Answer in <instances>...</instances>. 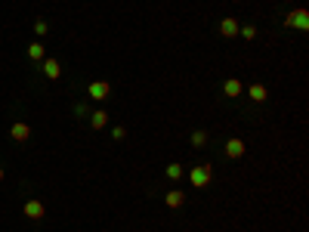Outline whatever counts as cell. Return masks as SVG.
<instances>
[{
	"label": "cell",
	"mask_w": 309,
	"mask_h": 232,
	"mask_svg": "<svg viewBox=\"0 0 309 232\" xmlns=\"http://www.w3.org/2000/svg\"><path fill=\"white\" fill-rule=\"evenodd\" d=\"M22 214L28 220H40L47 214V208H44V201H40V198H28V201H25V208H22Z\"/></svg>",
	"instance_id": "obj_3"
},
{
	"label": "cell",
	"mask_w": 309,
	"mask_h": 232,
	"mask_svg": "<svg viewBox=\"0 0 309 232\" xmlns=\"http://www.w3.org/2000/svg\"><path fill=\"white\" fill-rule=\"evenodd\" d=\"M182 177H186L182 164H167V180H173V183H177V180H182Z\"/></svg>",
	"instance_id": "obj_14"
},
{
	"label": "cell",
	"mask_w": 309,
	"mask_h": 232,
	"mask_svg": "<svg viewBox=\"0 0 309 232\" xmlns=\"http://www.w3.org/2000/svg\"><path fill=\"white\" fill-rule=\"evenodd\" d=\"M40 68H44V74H47L49 81H59L62 78V65L56 62V59H44V62H40Z\"/></svg>",
	"instance_id": "obj_8"
},
{
	"label": "cell",
	"mask_w": 309,
	"mask_h": 232,
	"mask_svg": "<svg viewBox=\"0 0 309 232\" xmlns=\"http://www.w3.org/2000/svg\"><path fill=\"white\" fill-rule=\"evenodd\" d=\"M108 93H112L108 81H93V84H90V90H87V96H90V99H96V102H102Z\"/></svg>",
	"instance_id": "obj_4"
},
{
	"label": "cell",
	"mask_w": 309,
	"mask_h": 232,
	"mask_svg": "<svg viewBox=\"0 0 309 232\" xmlns=\"http://www.w3.org/2000/svg\"><path fill=\"white\" fill-rule=\"evenodd\" d=\"M285 25L288 28H300V31H306L309 28V13L300 6V10H294V13H288V19H285Z\"/></svg>",
	"instance_id": "obj_2"
},
{
	"label": "cell",
	"mask_w": 309,
	"mask_h": 232,
	"mask_svg": "<svg viewBox=\"0 0 309 232\" xmlns=\"http://www.w3.org/2000/svg\"><path fill=\"white\" fill-rule=\"evenodd\" d=\"M223 93H226L229 99H235V96H241V81H238V78H229L226 84H223Z\"/></svg>",
	"instance_id": "obj_12"
},
{
	"label": "cell",
	"mask_w": 309,
	"mask_h": 232,
	"mask_svg": "<svg viewBox=\"0 0 309 232\" xmlns=\"http://www.w3.org/2000/svg\"><path fill=\"white\" fill-rule=\"evenodd\" d=\"M124 136H127V130H124V127H114V130H112V139H114V143L124 139Z\"/></svg>",
	"instance_id": "obj_18"
},
{
	"label": "cell",
	"mask_w": 309,
	"mask_h": 232,
	"mask_svg": "<svg viewBox=\"0 0 309 232\" xmlns=\"http://www.w3.org/2000/svg\"><path fill=\"white\" fill-rule=\"evenodd\" d=\"M10 136L16 139V143H28V139H31V127L25 121H16L13 127H10Z\"/></svg>",
	"instance_id": "obj_6"
},
{
	"label": "cell",
	"mask_w": 309,
	"mask_h": 232,
	"mask_svg": "<svg viewBox=\"0 0 309 232\" xmlns=\"http://www.w3.org/2000/svg\"><path fill=\"white\" fill-rule=\"evenodd\" d=\"M211 177H213L211 164H201V167H192L189 170V180H192V186H195V189H204L207 183H211Z\"/></svg>",
	"instance_id": "obj_1"
},
{
	"label": "cell",
	"mask_w": 309,
	"mask_h": 232,
	"mask_svg": "<svg viewBox=\"0 0 309 232\" xmlns=\"http://www.w3.org/2000/svg\"><path fill=\"white\" fill-rule=\"evenodd\" d=\"M238 34L244 37V40H254V37H257V28H254V25H241V28H238Z\"/></svg>",
	"instance_id": "obj_16"
},
{
	"label": "cell",
	"mask_w": 309,
	"mask_h": 232,
	"mask_svg": "<svg viewBox=\"0 0 309 232\" xmlns=\"http://www.w3.org/2000/svg\"><path fill=\"white\" fill-rule=\"evenodd\" d=\"M164 204L170 211H177V208H182V204H186V192H179V189H170V192L164 195Z\"/></svg>",
	"instance_id": "obj_7"
},
{
	"label": "cell",
	"mask_w": 309,
	"mask_h": 232,
	"mask_svg": "<svg viewBox=\"0 0 309 232\" xmlns=\"http://www.w3.org/2000/svg\"><path fill=\"white\" fill-rule=\"evenodd\" d=\"M0 180H3V167H0Z\"/></svg>",
	"instance_id": "obj_19"
},
{
	"label": "cell",
	"mask_w": 309,
	"mask_h": 232,
	"mask_svg": "<svg viewBox=\"0 0 309 232\" xmlns=\"http://www.w3.org/2000/svg\"><path fill=\"white\" fill-rule=\"evenodd\" d=\"M47 31H49V25H47L44 19H37V22H34V34H40V37H44Z\"/></svg>",
	"instance_id": "obj_17"
},
{
	"label": "cell",
	"mask_w": 309,
	"mask_h": 232,
	"mask_svg": "<svg viewBox=\"0 0 309 232\" xmlns=\"http://www.w3.org/2000/svg\"><path fill=\"white\" fill-rule=\"evenodd\" d=\"M238 28H241L238 19H223L220 22V34L223 37H238Z\"/></svg>",
	"instance_id": "obj_9"
},
{
	"label": "cell",
	"mask_w": 309,
	"mask_h": 232,
	"mask_svg": "<svg viewBox=\"0 0 309 232\" xmlns=\"http://www.w3.org/2000/svg\"><path fill=\"white\" fill-rule=\"evenodd\" d=\"M28 59L44 62V59H47V50H44V44H31V47H28Z\"/></svg>",
	"instance_id": "obj_13"
},
{
	"label": "cell",
	"mask_w": 309,
	"mask_h": 232,
	"mask_svg": "<svg viewBox=\"0 0 309 232\" xmlns=\"http://www.w3.org/2000/svg\"><path fill=\"white\" fill-rule=\"evenodd\" d=\"M244 152H247V146L241 143L238 136H232V139H226V158H232V161H238V158H241V155H244Z\"/></svg>",
	"instance_id": "obj_5"
},
{
	"label": "cell",
	"mask_w": 309,
	"mask_h": 232,
	"mask_svg": "<svg viewBox=\"0 0 309 232\" xmlns=\"http://www.w3.org/2000/svg\"><path fill=\"white\" fill-rule=\"evenodd\" d=\"M247 96L254 99V102H266V99H269V93H266L263 84H250V87H247Z\"/></svg>",
	"instance_id": "obj_10"
},
{
	"label": "cell",
	"mask_w": 309,
	"mask_h": 232,
	"mask_svg": "<svg viewBox=\"0 0 309 232\" xmlns=\"http://www.w3.org/2000/svg\"><path fill=\"white\" fill-rule=\"evenodd\" d=\"M192 146H195V149H204V146H207V130H192Z\"/></svg>",
	"instance_id": "obj_15"
},
{
	"label": "cell",
	"mask_w": 309,
	"mask_h": 232,
	"mask_svg": "<svg viewBox=\"0 0 309 232\" xmlns=\"http://www.w3.org/2000/svg\"><path fill=\"white\" fill-rule=\"evenodd\" d=\"M105 124H108V112H102V109H96L93 115H90V127H93V130H102Z\"/></svg>",
	"instance_id": "obj_11"
}]
</instances>
